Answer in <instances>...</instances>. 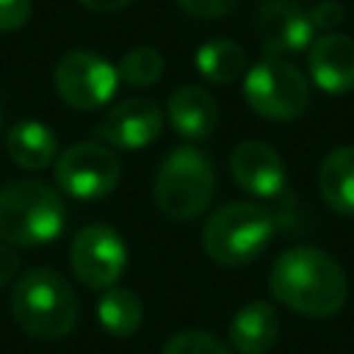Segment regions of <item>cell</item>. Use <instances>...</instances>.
Wrapping results in <instances>:
<instances>
[{
	"mask_svg": "<svg viewBox=\"0 0 354 354\" xmlns=\"http://www.w3.org/2000/svg\"><path fill=\"white\" fill-rule=\"evenodd\" d=\"M160 354H230V348L218 337H213L210 332L188 329V332H180V335L169 337L163 343Z\"/></svg>",
	"mask_w": 354,
	"mask_h": 354,
	"instance_id": "cell-21",
	"label": "cell"
},
{
	"mask_svg": "<svg viewBox=\"0 0 354 354\" xmlns=\"http://www.w3.org/2000/svg\"><path fill=\"white\" fill-rule=\"evenodd\" d=\"M232 180L257 199H274L285 188V163L279 152L263 141H243L230 155Z\"/></svg>",
	"mask_w": 354,
	"mask_h": 354,
	"instance_id": "cell-12",
	"label": "cell"
},
{
	"mask_svg": "<svg viewBox=\"0 0 354 354\" xmlns=\"http://www.w3.org/2000/svg\"><path fill=\"white\" fill-rule=\"evenodd\" d=\"M169 124L188 141L207 138L218 124V105L210 91L199 86H180L166 105Z\"/></svg>",
	"mask_w": 354,
	"mask_h": 354,
	"instance_id": "cell-14",
	"label": "cell"
},
{
	"mask_svg": "<svg viewBox=\"0 0 354 354\" xmlns=\"http://www.w3.org/2000/svg\"><path fill=\"white\" fill-rule=\"evenodd\" d=\"M158 210L171 221L196 218L216 194V171L205 152L196 147H177L171 149L152 183Z\"/></svg>",
	"mask_w": 354,
	"mask_h": 354,
	"instance_id": "cell-4",
	"label": "cell"
},
{
	"mask_svg": "<svg viewBox=\"0 0 354 354\" xmlns=\"http://www.w3.org/2000/svg\"><path fill=\"white\" fill-rule=\"evenodd\" d=\"M307 66L313 83L326 94L354 88V39L346 33H324L310 44Z\"/></svg>",
	"mask_w": 354,
	"mask_h": 354,
	"instance_id": "cell-13",
	"label": "cell"
},
{
	"mask_svg": "<svg viewBox=\"0 0 354 354\" xmlns=\"http://www.w3.org/2000/svg\"><path fill=\"white\" fill-rule=\"evenodd\" d=\"M318 191L335 213L354 216V147H337L324 158Z\"/></svg>",
	"mask_w": 354,
	"mask_h": 354,
	"instance_id": "cell-17",
	"label": "cell"
},
{
	"mask_svg": "<svg viewBox=\"0 0 354 354\" xmlns=\"http://www.w3.org/2000/svg\"><path fill=\"white\" fill-rule=\"evenodd\" d=\"M97 315H100V324H102L105 332H111L116 337H130V335L138 332L144 310H141V299L133 290L108 288L100 299Z\"/></svg>",
	"mask_w": 354,
	"mask_h": 354,
	"instance_id": "cell-19",
	"label": "cell"
},
{
	"mask_svg": "<svg viewBox=\"0 0 354 354\" xmlns=\"http://www.w3.org/2000/svg\"><path fill=\"white\" fill-rule=\"evenodd\" d=\"M243 97L249 108L271 122H290L304 113L310 102L307 77L279 55H263L243 77Z\"/></svg>",
	"mask_w": 354,
	"mask_h": 354,
	"instance_id": "cell-6",
	"label": "cell"
},
{
	"mask_svg": "<svg viewBox=\"0 0 354 354\" xmlns=\"http://www.w3.org/2000/svg\"><path fill=\"white\" fill-rule=\"evenodd\" d=\"M6 152L19 169L41 171L58 155V138L47 124H41L36 119L17 122L6 133Z\"/></svg>",
	"mask_w": 354,
	"mask_h": 354,
	"instance_id": "cell-16",
	"label": "cell"
},
{
	"mask_svg": "<svg viewBox=\"0 0 354 354\" xmlns=\"http://www.w3.org/2000/svg\"><path fill=\"white\" fill-rule=\"evenodd\" d=\"M254 30L263 41V53L279 58L310 50L315 41L310 11L296 0H266L254 14Z\"/></svg>",
	"mask_w": 354,
	"mask_h": 354,
	"instance_id": "cell-10",
	"label": "cell"
},
{
	"mask_svg": "<svg viewBox=\"0 0 354 354\" xmlns=\"http://www.w3.org/2000/svg\"><path fill=\"white\" fill-rule=\"evenodd\" d=\"M343 17H346V11H343V6L335 3V0H321V3H315L313 11H310L313 28H315V30H326V33H332V30L343 22Z\"/></svg>",
	"mask_w": 354,
	"mask_h": 354,
	"instance_id": "cell-24",
	"label": "cell"
},
{
	"mask_svg": "<svg viewBox=\"0 0 354 354\" xmlns=\"http://www.w3.org/2000/svg\"><path fill=\"white\" fill-rule=\"evenodd\" d=\"M69 266L86 288L108 290L124 274L127 246L113 227L88 224L75 235L69 246Z\"/></svg>",
	"mask_w": 354,
	"mask_h": 354,
	"instance_id": "cell-9",
	"label": "cell"
},
{
	"mask_svg": "<svg viewBox=\"0 0 354 354\" xmlns=\"http://www.w3.org/2000/svg\"><path fill=\"white\" fill-rule=\"evenodd\" d=\"M180 8L196 19H218L238 8L241 0H177Z\"/></svg>",
	"mask_w": 354,
	"mask_h": 354,
	"instance_id": "cell-22",
	"label": "cell"
},
{
	"mask_svg": "<svg viewBox=\"0 0 354 354\" xmlns=\"http://www.w3.org/2000/svg\"><path fill=\"white\" fill-rule=\"evenodd\" d=\"M268 290L299 315L329 318L346 304L348 279L332 254L315 246H293L274 260Z\"/></svg>",
	"mask_w": 354,
	"mask_h": 354,
	"instance_id": "cell-1",
	"label": "cell"
},
{
	"mask_svg": "<svg viewBox=\"0 0 354 354\" xmlns=\"http://www.w3.org/2000/svg\"><path fill=\"white\" fill-rule=\"evenodd\" d=\"M277 337L279 318L268 301H249L230 321V343L238 354H266Z\"/></svg>",
	"mask_w": 354,
	"mask_h": 354,
	"instance_id": "cell-15",
	"label": "cell"
},
{
	"mask_svg": "<svg viewBox=\"0 0 354 354\" xmlns=\"http://www.w3.org/2000/svg\"><path fill=\"white\" fill-rule=\"evenodd\" d=\"M53 83L58 97L75 111H97L119 88V72L91 50H69L58 58Z\"/></svg>",
	"mask_w": 354,
	"mask_h": 354,
	"instance_id": "cell-7",
	"label": "cell"
},
{
	"mask_svg": "<svg viewBox=\"0 0 354 354\" xmlns=\"http://www.w3.org/2000/svg\"><path fill=\"white\" fill-rule=\"evenodd\" d=\"M88 11H97V14H116L122 11L124 6H130L133 0H80Z\"/></svg>",
	"mask_w": 354,
	"mask_h": 354,
	"instance_id": "cell-26",
	"label": "cell"
},
{
	"mask_svg": "<svg viewBox=\"0 0 354 354\" xmlns=\"http://www.w3.org/2000/svg\"><path fill=\"white\" fill-rule=\"evenodd\" d=\"M274 227L277 218L263 205L230 202L207 218L202 230V246L218 266H246L268 246Z\"/></svg>",
	"mask_w": 354,
	"mask_h": 354,
	"instance_id": "cell-5",
	"label": "cell"
},
{
	"mask_svg": "<svg viewBox=\"0 0 354 354\" xmlns=\"http://www.w3.org/2000/svg\"><path fill=\"white\" fill-rule=\"evenodd\" d=\"M17 271H19V257H17V252H14L11 246L0 243V288L8 285V282L17 277Z\"/></svg>",
	"mask_w": 354,
	"mask_h": 354,
	"instance_id": "cell-25",
	"label": "cell"
},
{
	"mask_svg": "<svg viewBox=\"0 0 354 354\" xmlns=\"http://www.w3.org/2000/svg\"><path fill=\"white\" fill-rule=\"evenodd\" d=\"M11 315L30 337L58 340L77 324V296L53 268H30L11 290Z\"/></svg>",
	"mask_w": 354,
	"mask_h": 354,
	"instance_id": "cell-3",
	"label": "cell"
},
{
	"mask_svg": "<svg viewBox=\"0 0 354 354\" xmlns=\"http://www.w3.org/2000/svg\"><path fill=\"white\" fill-rule=\"evenodd\" d=\"M0 133H3V111H0Z\"/></svg>",
	"mask_w": 354,
	"mask_h": 354,
	"instance_id": "cell-27",
	"label": "cell"
},
{
	"mask_svg": "<svg viewBox=\"0 0 354 354\" xmlns=\"http://www.w3.org/2000/svg\"><path fill=\"white\" fill-rule=\"evenodd\" d=\"M122 174L119 158L102 144H75L55 160V183L58 188L80 202L105 199Z\"/></svg>",
	"mask_w": 354,
	"mask_h": 354,
	"instance_id": "cell-8",
	"label": "cell"
},
{
	"mask_svg": "<svg viewBox=\"0 0 354 354\" xmlns=\"http://www.w3.org/2000/svg\"><path fill=\"white\" fill-rule=\"evenodd\" d=\"M116 72H119V80H124L127 86H136V88L152 86L163 75V55L155 47H133L122 55Z\"/></svg>",
	"mask_w": 354,
	"mask_h": 354,
	"instance_id": "cell-20",
	"label": "cell"
},
{
	"mask_svg": "<svg viewBox=\"0 0 354 354\" xmlns=\"http://www.w3.org/2000/svg\"><path fill=\"white\" fill-rule=\"evenodd\" d=\"M66 227L61 194L41 180H17L0 188V241L14 246H41Z\"/></svg>",
	"mask_w": 354,
	"mask_h": 354,
	"instance_id": "cell-2",
	"label": "cell"
},
{
	"mask_svg": "<svg viewBox=\"0 0 354 354\" xmlns=\"http://www.w3.org/2000/svg\"><path fill=\"white\" fill-rule=\"evenodd\" d=\"M30 0H0V33L22 28L30 17Z\"/></svg>",
	"mask_w": 354,
	"mask_h": 354,
	"instance_id": "cell-23",
	"label": "cell"
},
{
	"mask_svg": "<svg viewBox=\"0 0 354 354\" xmlns=\"http://www.w3.org/2000/svg\"><path fill=\"white\" fill-rule=\"evenodd\" d=\"M163 130V113L158 102L147 97H130L113 105L97 124V136L119 149H141L152 144Z\"/></svg>",
	"mask_w": 354,
	"mask_h": 354,
	"instance_id": "cell-11",
	"label": "cell"
},
{
	"mask_svg": "<svg viewBox=\"0 0 354 354\" xmlns=\"http://www.w3.org/2000/svg\"><path fill=\"white\" fill-rule=\"evenodd\" d=\"M196 69L210 83H232L246 72V50L232 39H210L196 50Z\"/></svg>",
	"mask_w": 354,
	"mask_h": 354,
	"instance_id": "cell-18",
	"label": "cell"
}]
</instances>
